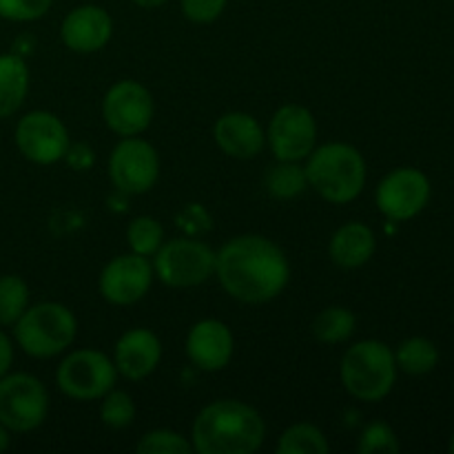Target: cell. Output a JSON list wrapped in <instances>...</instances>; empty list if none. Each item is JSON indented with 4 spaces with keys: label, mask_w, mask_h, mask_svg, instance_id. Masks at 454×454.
<instances>
[{
    "label": "cell",
    "mask_w": 454,
    "mask_h": 454,
    "mask_svg": "<svg viewBox=\"0 0 454 454\" xmlns=\"http://www.w3.org/2000/svg\"><path fill=\"white\" fill-rule=\"evenodd\" d=\"M215 278L233 300L269 304L286 291L291 262L273 239L257 233L238 235L215 251Z\"/></svg>",
    "instance_id": "1"
},
{
    "label": "cell",
    "mask_w": 454,
    "mask_h": 454,
    "mask_svg": "<svg viewBox=\"0 0 454 454\" xmlns=\"http://www.w3.org/2000/svg\"><path fill=\"white\" fill-rule=\"evenodd\" d=\"M264 439V417L239 399H215L191 426V446L200 454H253Z\"/></svg>",
    "instance_id": "2"
},
{
    "label": "cell",
    "mask_w": 454,
    "mask_h": 454,
    "mask_svg": "<svg viewBox=\"0 0 454 454\" xmlns=\"http://www.w3.org/2000/svg\"><path fill=\"white\" fill-rule=\"evenodd\" d=\"M309 189L331 204H350L364 193L368 167L362 151L348 142L315 146L304 160Z\"/></svg>",
    "instance_id": "3"
},
{
    "label": "cell",
    "mask_w": 454,
    "mask_h": 454,
    "mask_svg": "<svg viewBox=\"0 0 454 454\" xmlns=\"http://www.w3.org/2000/svg\"><path fill=\"white\" fill-rule=\"evenodd\" d=\"M395 350L380 340L355 341L340 362V381L357 402L375 403L388 397L397 381Z\"/></svg>",
    "instance_id": "4"
},
{
    "label": "cell",
    "mask_w": 454,
    "mask_h": 454,
    "mask_svg": "<svg viewBox=\"0 0 454 454\" xmlns=\"http://www.w3.org/2000/svg\"><path fill=\"white\" fill-rule=\"evenodd\" d=\"M78 335V319L69 306L60 301L29 304L13 324V340L22 353L34 359H51L67 353Z\"/></svg>",
    "instance_id": "5"
},
{
    "label": "cell",
    "mask_w": 454,
    "mask_h": 454,
    "mask_svg": "<svg viewBox=\"0 0 454 454\" xmlns=\"http://www.w3.org/2000/svg\"><path fill=\"white\" fill-rule=\"evenodd\" d=\"M151 262L155 278L168 288H195L215 278V251L191 235L164 239Z\"/></svg>",
    "instance_id": "6"
},
{
    "label": "cell",
    "mask_w": 454,
    "mask_h": 454,
    "mask_svg": "<svg viewBox=\"0 0 454 454\" xmlns=\"http://www.w3.org/2000/svg\"><path fill=\"white\" fill-rule=\"evenodd\" d=\"M114 359L96 348L67 353L56 368V384L65 397L74 402H98L118 384Z\"/></svg>",
    "instance_id": "7"
},
{
    "label": "cell",
    "mask_w": 454,
    "mask_h": 454,
    "mask_svg": "<svg viewBox=\"0 0 454 454\" xmlns=\"http://www.w3.org/2000/svg\"><path fill=\"white\" fill-rule=\"evenodd\" d=\"M49 415L47 386L29 372L0 377V424L12 433H31Z\"/></svg>",
    "instance_id": "8"
},
{
    "label": "cell",
    "mask_w": 454,
    "mask_h": 454,
    "mask_svg": "<svg viewBox=\"0 0 454 454\" xmlns=\"http://www.w3.org/2000/svg\"><path fill=\"white\" fill-rule=\"evenodd\" d=\"M109 177L115 191L124 195H145L160 180V155L140 136L120 137L109 155Z\"/></svg>",
    "instance_id": "9"
},
{
    "label": "cell",
    "mask_w": 454,
    "mask_h": 454,
    "mask_svg": "<svg viewBox=\"0 0 454 454\" xmlns=\"http://www.w3.org/2000/svg\"><path fill=\"white\" fill-rule=\"evenodd\" d=\"M102 118L115 136H142L155 118L153 93L137 80H118L102 98Z\"/></svg>",
    "instance_id": "10"
},
{
    "label": "cell",
    "mask_w": 454,
    "mask_h": 454,
    "mask_svg": "<svg viewBox=\"0 0 454 454\" xmlns=\"http://www.w3.org/2000/svg\"><path fill=\"white\" fill-rule=\"evenodd\" d=\"M13 140H16L22 158L38 167L62 162L71 145L67 124L56 114L44 109H35L22 115L16 124Z\"/></svg>",
    "instance_id": "11"
},
{
    "label": "cell",
    "mask_w": 454,
    "mask_h": 454,
    "mask_svg": "<svg viewBox=\"0 0 454 454\" xmlns=\"http://www.w3.org/2000/svg\"><path fill=\"white\" fill-rule=\"evenodd\" d=\"M266 145L275 160L304 162L317 146V120L301 105H282L266 127Z\"/></svg>",
    "instance_id": "12"
},
{
    "label": "cell",
    "mask_w": 454,
    "mask_h": 454,
    "mask_svg": "<svg viewBox=\"0 0 454 454\" xmlns=\"http://www.w3.org/2000/svg\"><path fill=\"white\" fill-rule=\"evenodd\" d=\"M430 202V180L415 167L393 168L381 177L375 191V204L390 222H408L419 215Z\"/></svg>",
    "instance_id": "13"
},
{
    "label": "cell",
    "mask_w": 454,
    "mask_h": 454,
    "mask_svg": "<svg viewBox=\"0 0 454 454\" xmlns=\"http://www.w3.org/2000/svg\"><path fill=\"white\" fill-rule=\"evenodd\" d=\"M153 279L155 270L151 257L129 251L106 262L98 278V291L109 304L133 306L145 300L153 286Z\"/></svg>",
    "instance_id": "14"
},
{
    "label": "cell",
    "mask_w": 454,
    "mask_h": 454,
    "mask_svg": "<svg viewBox=\"0 0 454 454\" xmlns=\"http://www.w3.org/2000/svg\"><path fill=\"white\" fill-rule=\"evenodd\" d=\"M184 350L189 362L202 372H220L231 364L235 337L220 319H200L186 335Z\"/></svg>",
    "instance_id": "15"
},
{
    "label": "cell",
    "mask_w": 454,
    "mask_h": 454,
    "mask_svg": "<svg viewBox=\"0 0 454 454\" xmlns=\"http://www.w3.org/2000/svg\"><path fill=\"white\" fill-rule=\"evenodd\" d=\"M114 35V18L100 4H80L71 9L60 25V40L74 53H98Z\"/></svg>",
    "instance_id": "16"
},
{
    "label": "cell",
    "mask_w": 454,
    "mask_h": 454,
    "mask_svg": "<svg viewBox=\"0 0 454 454\" xmlns=\"http://www.w3.org/2000/svg\"><path fill=\"white\" fill-rule=\"evenodd\" d=\"M111 359L120 377L129 381H142L158 371L162 362V341L151 328H129L115 341Z\"/></svg>",
    "instance_id": "17"
},
{
    "label": "cell",
    "mask_w": 454,
    "mask_h": 454,
    "mask_svg": "<svg viewBox=\"0 0 454 454\" xmlns=\"http://www.w3.org/2000/svg\"><path fill=\"white\" fill-rule=\"evenodd\" d=\"M217 149L235 160H253L266 146V129L247 111H229L213 127Z\"/></svg>",
    "instance_id": "18"
},
{
    "label": "cell",
    "mask_w": 454,
    "mask_h": 454,
    "mask_svg": "<svg viewBox=\"0 0 454 454\" xmlns=\"http://www.w3.org/2000/svg\"><path fill=\"white\" fill-rule=\"evenodd\" d=\"M377 251V238L364 222H346L333 233L328 242V255L340 269H362Z\"/></svg>",
    "instance_id": "19"
},
{
    "label": "cell",
    "mask_w": 454,
    "mask_h": 454,
    "mask_svg": "<svg viewBox=\"0 0 454 454\" xmlns=\"http://www.w3.org/2000/svg\"><path fill=\"white\" fill-rule=\"evenodd\" d=\"M31 74L18 53H0V120L18 114L29 93Z\"/></svg>",
    "instance_id": "20"
},
{
    "label": "cell",
    "mask_w": 454,
    "mask_h": 454,
    "mask_svg": "<svg viewBox=\"0 0 454 454\" xmlns=\"http://www.w3.org/2000/svg\"><path fill=\"white\" fill-rule=\"evenodd\" d=\"M355 328H357V317H355L353 310L346 309V306H326L313 319L310 331L317 341L335 346L348 341L355 335Z\"/></svg>",
    "instance_id": "21"
},
{
    "label": "cell",
    "mask_w": 454,
    "mask_h": 454,
    "mask_svg": "<svg viewBox=\"0 0 454 454\" xmlns=\"http://www.w3.org/2000/svg\"><path fill=\"white\" fill-rule=\"evenodd\" d=\"M266 193L275 200H293L309 189V177L301 162L275 160L264 176Z\"/></svg>",
    "instance_id": "22"
},
{
    "label": "cell",
    "mask_w": 454,
    "mask_h": 454,
    "mask_svg": "<svg viewBox=\"0 0 454 454\" xmlns=\"http://www.w3.org/2000/svg\"><path fill=\"white\" fill-rule=\"evenodd\" d=\"M395 362H397L399 371L406 375H428L437 368L439 350L428 337H408L395 350Z\"/></svg>",
    "instance_id": "23"
},
{
    "label": "cell",
    "mask_w": 454,
    "mask_h": 454,
    "mask_svg": "<svg viewBox=\"0 0 454 454\" xmlns=\"http://www.w3.org/2000/svg\"><path fill=\"white\" fill-rule=\"evenodd\" d=\"M331 450L326 434L309 421L288 426L278 442L279 454H326Z\"/></svg>",
    "instance_id": "24"
},
{
    "label": "cell",
    "mask_w": 454,
    "mask_h": 454,
    "mask_svg": "<svg viewBox=\"0 0 454 454\" xmlns=\"http://www.w3.org/2000/svg\"><path fill=\"white\" fill-rule=\"evenodd\" d=\"M29 284L20 275L0 278V326H13L29 309Z\"/></svg>",
    "instance_id": "25"
},
{
    "label": "cell",
    "mask_w": 454,
    "mask_h": 454,
    "mask_svg": "<svg viewBox=\"0 0 454 454\" xmlns=\"http://www.w3.org/2000/svg\"><path fill=\"white\" fill-rule=\"evenodd\" d=\"M127 244L133 253L153 257L164 244V229L155 217L137 215L127 226Z\"/></svg>",
    "instance_id": "26"
},
{
    "label": "cell",
    "mask_w": 454,
    "mask_h": 454,
    "mask_svg": "<svg viewBox=\"0 0 454 454\" xmlns=\"http://www.w3.org/2000/svg\"><path fill=\"white\" fill-rule=\"evenodd\" d=\"M100 402V419L106 428L124 430L136 421L137 408L127 390L111 388Z\"/></svg>",
    "instance_id": "27"
},
{
    "label": "cell",
    "mask_w": 454,
    "mask_h": 454,
    "mask_svg": "<svg viewBox=\"0 0 454 454\" xmlns=\"http://www.w3.org/2000/svg\"><path fill=\"white\" fill-rule=\"evenodd\" d=\"M136 450L140 454H189L193 452V446L191 439L176 430L155 428L142 434L140 442L136 443Z\"/></svg>",
    "instance_id": "28"
},
{
    "label": "cell",
    "mask_w": 454,
    "mask_h": 454,
    "mask_svg": "<svg viewBox=\"0 0 454 454\" xmlns=\"http://www.w3.org/2000/svg\"><path fill=\"white\" fill-rule=\"evenodd\" d=\"M357 450L362 454H397L402 450V443L393 426L386 421H372L359 434Z\"/></svg>",
    "instance_id": "29"
},
{
    "label": "cell",
    "mask_w": 454,
    "mask_h": 454,
    "mask_svg": "<svg viewBox=\"0 0 454 454\" xmlns=\"http://www.w3.org/2000/svg\"><path fill=\"white\" fill-rule=\"evenodd\" d=\"M53 0H0V18L9 22H34L49 13Z\"/></svg>",
    "instance_id": "30"
},
{
    "label": "cell",
    "mask_w": 454,
    "mask_h": 454,
    "mask_svg": "<svg viewBox=\"0 0 454 454\" xmlns=\"http://www.w3.org/2000/svg\"><path fill=\"white\" fill-rule=\"evenodd\" d=\"M229 0H180L184 18L195 25H211L224 13Z\"/></svg>",
    "instance_id": "31"
},
{
    "label": "cell",
    "mask_w": 454,
    "mask_h": 454,
    "mask_svg": "<svg viewBox=\"0 0 454 454\" xmlns=\"http://www.w3.org/2000/svg\"><path fill=\"white\" fill-rule=\"evenodd\" d=\"M65 160L74 171H89V168L96 164V153H93V149L89 145H82V142L74 145V142H71L69 149H67Z\"/></svg>",
    "instance_id": "32"
},
{
    "label": "cell",
    "mask_w": 454,
    "mask_h": 454,
    "mask_svg": "<svg viewBox=\"0 0 454 454\" xmlns=\"http://www.w3.org/2000/svg\"><path fill=\"white\" fill-rule=\"evenodd\" d=\"M13 366V341L4 331H0V377L7 375Z\"/></svg>",
    "instance_id": "33"
},
{
    "label": "cell",
    "mask_w": 454,
    "mask_h": 454,
    "mask_svg": "<svg viewBox=\"0 0 454 454\" xmlns=\"http://www.w3.org/2000/svg\"><path fill=\"white\" fill-rule=\"evenodd\" d=\"M9 443H12V430H7L3 424H0V452L7 450Z\"/></svg>",
    "instance_id": "34"
},
{
    "label": "cell",
    "mask_w": 454,
    "mask_h": 454,
    "mask_svg": "<svg viewBox=\"0 0 454 454\" xmlns=\"http://www.w3.org/2000/svg\"><path fill=\"white\" fill-rule=\"evenodd\" d=\"M133 3L142 9H155V7H162V4L168 3V0H133Z\"/></svg>",
    "instance_id": "35"
},
{
    "label": "cell",
    "mask_w": 454,
    "mask_h": 454,
    "mask_svg": "<svg viewBox=\"0 0 454 454\" xmlns=\"http://www.w3.org/2000/svg\"><path fill=\"white\" fill-rule=\"evenodd\" d=\"M448 448H450V452L454 454V433H452V437H450V446H448Z\"/></svg>",
    "instance_id": "36"
}]
</instances>
